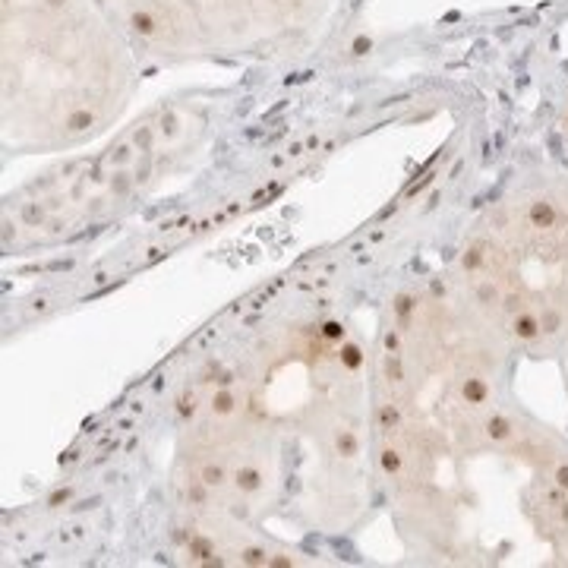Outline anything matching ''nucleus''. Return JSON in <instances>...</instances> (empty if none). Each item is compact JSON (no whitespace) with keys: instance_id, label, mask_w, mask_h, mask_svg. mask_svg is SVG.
Returning <instances> with one entry per match:
<instances>
[{"instance_id":"obj_1","label":"nucleus","mask_w":568,"mask_h":568,"mask_svg":"<svg viewBox=\"0 0 568 568\" xmlns=\"http://www.w3.org/2000/svg\"><path fill=\"white\" fill-rule=\"evenodd\" d=\"M559 483H562V486H568V467H562V471H559Z\"/></svg>"}]
</instances>
